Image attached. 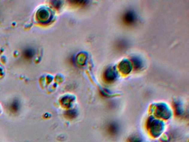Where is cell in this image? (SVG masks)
<instances>
[{
    "label": "cell",
    "instance_id": "cell-2",
    "mask_svg": "<svg viewBox=\"0 0 189 142\" xmlns=\"http://www.w3.org/2000/svg\"><path fill=\"white\" fill-rule=\"evenodd\" d=\"M125 18L126 19V22H128V23H131L134 21V16L132 14H127Z\"/></svg>",
    "mask_w": 189,
    "mask_h": 142
},
{
    "label": "cell",
    "instance_id": "cell-1",
    "mask_svg": "<svg viewBox=\"0 0 189 142\" xmlns=\"http://www.w3.org/2000/svg\"><path fill=\"white\" fill-rule=\"evenodd\" d=\"M34 55V51L33 49H26L24 52V56L26 58H32Z\"/></svg>",
    "mask_w": 189,
    "mask_h": 142
}]
</instances>
